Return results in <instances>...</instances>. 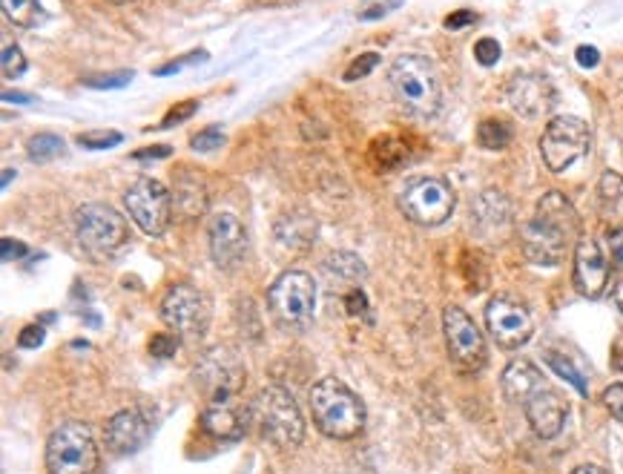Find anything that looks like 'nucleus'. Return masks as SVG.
I'll use <instances>...</instances> for the list:
<instances>
[{"label": "nucleus", "mask_w": 623, "mask_h": 474, "mask_svg": "<svg viewBox=\"0 0 623 474\" xmlns=\"http://www.w3.org/2000/svg\"><path fill=\"white\" fill-rule=\"evenodd\" d=\"M609 251H612V259L618 265H623V225H618L612 233H609Z\"/></svg>", "instance_id": "obj_48"}, {"label": "nucleus", "mask_w": 623, "mask_h": 474, "mask_svg": "<svg viewBox=\"0 0 623 474\" xmlns=\"http://www.w3.org/2000/svg\"><path fill=\"white\" fill-rule=\"evenodd\" d=\"M443 331L454 366L466 374H478L488 360L486 340H483L478 322L462 311L460 305H448L443 311Z\"/></svg>", "instance_id": "obj_11"}, {"label": "nucleus", "mask_w": 623, "mask_h": 474, "mask_svg": "<svg viewBox=\"0 0 623 474\" xmlns=\"http://www.w3.org/2000/svg\"><path fill=\"white\" fill-rule=\"evenodd\" d=\"M534 219H541L543 225L560 230L567 239H575L577 230H581L575 207H572V202H569L563 193H558V190H549V193L537 202Z\"/></svg>", "instance_id": "obj_22"}, {"label": "nucleus", "mask_w": 623, "mask_h": 474, "mask_svg": "<svg viewBox=\"0 0 623 474\" xmlns=\"http://www.w3.org/2000/svg\"><path fill=\"white\" fill-rule=\"evenodd\" d=\"M345 308H348L351 317H363V313H368V299H365V294L359 287H351L348 294H345Z\"/></svg>", "instance_id": "obj_41"}, {"label": "nucleus", "mask_w": 623, "mask_h": 474, "mask_svg": "<svg viewBox=\"0 0 623 474\" xmlns=\"http://www.w3.org/2000/svg\"><path fill=\"white\" fill-rule=\"evenodd\" d=\"M500 385L503 394H506L511 402H523V406H526L534 394L546 388V380H543L541 369H537L534 362L511 360L509 366H506V371H503Z\"/></svg>", "instance_id": "obj_21"}, {"label": "nucleus", "mask_w": 623, "mask_h": 474, "mask_svg": "<svg viewBox=\"0 0 623 474\" xmlns=\"http://www.w3.org/2000/svg\"><path fill=\"white\" fill-rule=\"evenodd\" d=\"M385 12H389V7H373L371 12H365V15H363V21H373V17L385 15Z\"/></svg>", "instance_id": "obj_52"}, {"label": "nucleus", "mask_w": 623, "mask_h": 474, "mask_svg": "<svg viewBox=\"0 0 623 474\" xmlns=\"http://www.w3.org/2000/svg\"><path fill=\"white\" fill-rule=\"evenodd\" d=\"M162 319L178 336L202 340L211 325V299L204 291L187 285V282L173 285L162 303Z\"/></svg>", "instance_id": "obj_12"}, {"label": "nucleus", "mask_w": 623, "mask_h": 474, "mask_svg": "<svg viewBox=\"0 0 623 474\" xmlns=\"http://www.w3.org/2000/svg\"><path fill=\"white\" fill-rule=\"evenodd\" d=\"M64 139H58L52 132H38V136H33L29 144H26V153H29V162L49 164L55 162L58 156H64Z\"/></svg>", "instance_id": "obj_30"}, {"label": "nucleus", "mask_w": 623, "mask_h": 474, "mask_svg": "<svg viewBox=\"0 0 623 474\" xmlns=\"http://www.w3.org/2000/svg\"><path fill=\"white\" fill-rule=\"evenodd\" d=\"M190 144H193L195 153H213V150H219L225 144V132H221V127H207L199 136H193Z\"/></svg>", "instance_id": "obj_36"}, {"label": "nucleus", "mask_w": 623, "mask_h": 474, "mask_svg": "<svg viewBox=\"0 0 623 474\" xmlns=\"http://www.w3.org/2000/svg\"><path fill=\"white\" fill-rule=\"evenodd\" d=\"M316 428L331 440H354L365 428V402L336 376H322L308 394Z\"/></svg>", "instance_id": "obj_1"}, {"label": "nucleus", "mask_w": 623, "mask_h": 474, "mask_svg": "<svg viewBox=\"0 0 623 474\" xmlns=\"http://www.w3.org/2000/svg\"><path fill=\"white\" fill-rule=\"evenodd\" d=\"M514 139V130H511L509 121H503V118H486V121L478 127V144L483 150H506Z\"/></svg>", "instance_id": "obj_29"}, {"label": "nucleus", "mask_w": 623, "mask_h": 474, "mask_svg": "<svg viewBox=\"0 0 623 474\" xmlns=\"http://www.w3.org/2000/svg\"><path fill=\"white\" fill-rule=\"evenodd\" d=\"M377 64H380V55H377V52H365V55H359L356 61H351L348 69H345V81H359V78H368V75L377 69Z\"/></svg>", "instance_id": "obj_35"}, {"label": "nucleus", "mask_w": 623, "mask_h": 474, "mask_svg": "<svg viewBox=\"0 0 623 474\" xmlns=\"http://www.w3.org/2000/svg\"><path fill=\"white\" fill-rule=\"evenodd\" d=\"M399 210L408 221L422 225V228H437L454 213L457 196H454L452 184L437 176H417V179L405 181L399 190Z\"/></svg>", "instance_id": "obj_7"}, {"label": "nucleus", "mask_w": 623, "mask_h": 474, "mask_svg": "<svg viewBox=\"0 0 623 474\" xmlns=\"http://www.w3.org/2000/svg\"><path fill=\"white\" fill-rule=\"evenodd\" d=\"M546 362H549V369L555 371L558 376H563L567 383H572L577 388L581 394H586V380H583V374L581 371L572 366V360H567L563 354H558V351H549L546 354Z\"/></svg>", "instance_id": "obj_32"}, {"label": "nucleus", "mask_w": 623, "mask_h": 474, "mask_svg": "<svg viewBox=\"0 0 623 474\" xmlns=\"http://www.w3.org/2000/svg\"><path fill=\"white\" fill-rule=\"evenodd\" d=\"M276 239L282 245L293 247V251H302V247H310L316 242V221L305 213H293V216H282L276 221Z\"/></svg>", "instance_id": "obj_23"}, {"label": "nucleus", "mask_w": 623, "mask_h": 474, "mask_svg": "<svg viewBox=\"0 0 623 474\" xmlns=\"http://www.w3.org/2000/svg\"><path fill=\"white\" fill-rule=\"evenodd\" d=\"M247 369L230 345H216L195 366V385L211 400H236L244 388Z\"/></svg>", "instance_id": "obj_9"}, {"label": "nucleus", "mask_w": 623, "mask_h": 474, "mask_svg": "<svg viewBox=\"0 0 623 474\" xmlns=\"http://www.w3.org/2000/svg\"><path fill=\"white\" fill-rule=\"evenodd\" d=\"M615 305L621 308V313H623V282H618V287H615Z\"/></svg>", "instance_id": "obj_53"}, {"label": "nucleus", "mask_w": 623, "mask_h": 474, "mask_svg": "<svg viewBox=\"0 0 623 474\" xmlns=\"http://www.w3.org/2000/svg\"><path fill=\"white\" fill-rule=\"evenodd\" d=\"M575 291L586 299H600L609 291V262L595 239H581L575 247Z\"/></svg>", "instance_id": "obj_15"}, {"label": "nucleus", "mask_w": 623, "mask_h": 474, "mask_svg": "<svg viewBox=\"0 0 623 474\" xmlns=\"http://www.w3.org/2000/svg\"><path fill=\"white\" fill-rule=\"evenodd\" d=\"M132 81V73H113V75H89L84 78L87 87H96V90H118V87H127Z\"/></svg>", "instance_id": "obj_37"}, {"label": "nucleus", "mask_w": 623, "mask_h": 474, "mask_svg": "<svg viewBox=\"0 0 623 474\" xmlns=\"http://www.w3.org/2000/svg\"><path fill=\"white\" fill-rule=\"evenodd\" d=\"M325 270H328V273H333V277L348 279V282H359V279H365L363 259H359L356 254H348V251L333 254L331 259H328V265H325Z\"/></svg>", "instance_id": "obj_31"}, {"label": "nucleus", "mask_w": 623, "mask_h": 474, "mask_svg": "<svg viewBox=\"0 0 623 474\" xmlns=\"http://www.w3.org/2000/svg\"><path fill=\"white\" fill-rule=\"evenodd\" d=\"M0 64H3V75H7V78H21V75L26 73V57L17 43H7V47H3Z\"/></svg>", "instance_id": "obj_34"}, {"label": "nucleus", "mask_w": 623, "mask_h": 474, "mask_svg": "<svg viewBox=\"0 0 623 474\" xmlns=\"http://www.w3.org/2000/svg\"><path fill=\"white\" fill-rule=\"evenodd\" d=\"M0 3H3V15L21 29H33L47 21L41 0H0Z\"/></svg>", "instance_id": "obj_28"}, {"label": "nucleus", "mask_w": 623, "mask_h": 474, "mask_svg": "<svg viewBox=\"0 0 623 474\" xmlns=\"http://www.w3.org/2000/svg\"><path fill=\"white\" fill-rule=\"evenodd\" d=\"M3 101L9 104H33V95H24V92H3Z\"/></svg>", "instance_id": "obj_50"}, {"label": "nucleus", "mask_w": 623, "mask_h": 474, "mask_svg": "<svg viewBox=\"0 0 623 474\" xmlns=\"http://www.w3.org/2000/svg\"><path fill=\"white\" fill-rule=\"evenodd\" d=\"M101 454L87 423L69 420L49 434L47 469L49 474H96Z\"/></svg>", "instance_id": "obj_5"}, {"label": "nucleus", "mask_w": 623, "mask_h": 474, "mask_svg": "<svg viewBox=\"0 0 623 474\" xmlns=\"http://www.w3.org/2000/svg\"><path fill=\"white\" fill-rule=\"evenodd\" d=\"M124 207L147 236H164L173 219V193L158 179L141 176L124 193Z\"/></svg>", "instance_id": "obj_10"}, {"label": "nucleus", "mask_w": 623, "mask_h": 474, "mask_svg": "<svg viewBox=\"0 0 623 474\" xmlns=\"http://www.w3.org/2000/svg\"><path fill=\"white\" fill-rule=\"evenodd\" d=\"M0 254H3V262H15V259H21V256L26 254V247L21 245V242H15V239H3L0 242Z\"/></svg>", "instance_id": "obj_45"}, {"label": "nucleus", "mask_w": 623, "mask_h": 474, "mask_svg": "<svg viewBox=\"0 0 623 474\" xmlns=\"http://www.w3.org/2000/svg\"><path fill=\"white\" fill-rule=\"evenodd\" d=\"M486 328L492 340L506 351H518L532 340V313L509 296H494L486 308Z\"/></svg>", "instance_id": "obj_13"}, {"label": "nucleus", "mask_w": 623, "mask_h": 474, "mask_svg": "<svg viewBox=\"0 0 623 474\" xmlns=\"http://www.w3.org/2000/svg\"><path fill=\"white\" fill-rule=\"evenodd\" d=\"M150 434H153V423L144 411L124 409L106 423V446L115 454H136V451L144 449Z\"/></svg>", "instance_id": "obj_18"}, {"label": "nucleus", "mask_w": 623, "mask_h": 474, "mask_svg": "<svg viewBox=\"0 0 623 474\" xmlns=\"http://www.w3.org/2000/svg\"><path fill=\"white\" fill-rule=\"evenodd\" d=\"M173 202H176V207L185 213L187 219L199 216V213L204 210V205H207L202 181L195 179V176H190V172H178L176 190H173Z\"/></svg>", "instance_id": "obj_25"}, {"label": "nucleus", "mask_w": 623, "mask_h": 474, "mask_svg": "<svg viewBox=\"0 0 623 474\" xmlns=\"http://www.w3.org/2000/svg\"><path fill=\"white\" fill-rule=\"evenodd\" d=\"M195 113H199V101H181V104H176L170 113L164 115V121L158 124V127H162V130H170L176 124H185L187 118H193Z\"/></svg>", "instance_id": "obj_38"}, {"label": "nucleus", "mask_w": 623, "mask_h": 474, "mask_svg": "<svg viewBox=\"0 0 623 474\" xmlns=\"http://www.w3.org/2000/svg\"><path fill=\"white\" fill-rule=\"evenodd\" d=\"M592 132L589 124L575 115H558L546 124L541 136V156L543 164L551 172H567L572 164L581 162L589 153Z\"/></svg>", "instance_id": "obj_8"}, {"label": "nucleus", "mask_w": 623, "mask_h": 474, "mask_svg": "<svg viewBox=\"0 0 623 474\" xmlns=\"http://www.w3.org/2000/svg\"><path fill=\"white\" fill-rule=\"evenodd\" d=\"M12 176H15V170H12V167H3V188H9Z\"/></svg>", "instance_id": "obj_54"}, {"label": "nucleus", "mask_w": 623, "mask_h": 474, "mask_svg": "<svg viewBox=\"0 0 623 474\" xmlns=\"http://www.w3.org/2000/svg\"><path fill=\"white\" fill-rule=\"evenodd\" d=\"M471 216H474L480 230L506 228V225H509L511 210L509 205H506V198H503L497 190H486V193L474 202V207H471Z\"/></svg>", "instance_id": "obj_24"}, {"label": "nucleus", "mask_w": 623, "mask_h": 474, "mask_svg": "<svg viewBox=\"0 0 623 474\" xmlns=\"http://www.w3.org/2000/svg\"><path fill=\"white\" fill-rule=\"evenodd\" d=\"M569 242L560 230L543 225L541 219H532L523 225V254L532 265H541V268H555L567 259Z\"/></svg>", "instance_id": "obj_17"}, {"label": "nucleus", "mask_w": 623, "mask_h": 474, "mask_svg": "<svg viewBox=\"0 0 623 474\" xmlns=\"http://www.w3.org/2000/svg\"><path fill=\"white\" fill-rule=\"evenodd\" d=\"M150 351L155 354V357H170L173 351H176V336H155L153 343H150Z\"/></svg>", "instance_id": "obj_46"}, {"label": "nucleus", "mask_w": 623, "mask_h": 474, "mask_svg": "<svg viewBox=\"0 0 623 474\" xmlns=\"http://www.w3.org/2000/svg\"><path fill=\"white\" fill-rule=\"evenodd\" d=\"M251 420L276 449H296L305 440V418L293 394L282 385H267L251 402Z\"/></svg>", "instance_id": "obj_2"}, {"label": "nucleus", "mask_w": 623, "mask_h": 474, "mask_svg": "<svg viewBox=\"0 0 623 474\" xmlns=\"http://www.w3.org/2000/svg\"><path fill=\"white\" fill-rule=\"evenodd\" d=\"M523 409H526V420L529 425H532V432L537 434L541 440L558 437L569 418V402L563 400L555 388H549V385L534 394Z\"/></svg>", "instance_id": "obj_19"}, {"label": "nucleus", "mask_w": 623, "mask_h": 474, "mask_svg": "<svg viewBox=\"0 0 623 474\" xmlns=\"http://www.w3.org/2000/svg\"><path fill=\"white\" fill-rule=\"evenodd\" d=\"M598 202L607 219L623 221V179L618 176V172L607 170L603 176H600Z\"/></svg>", "instance_id": "obj_26"}, {"label": "nucleus", "mask_w": 623, "mask_h": 474, "mask_svg": "<svg viewBox=\"0 0 623 474\" xmlns=\"http://www.w3.org/2000/svg\"><path fill=\"white\" fill-rule=\"evenodd\" d=\"M575 57L583 69H595V66L600 64V52L595 50V47H577Z\"/></svg>", "instance_id": "obj_47"}, {"label": "nucleus", "mask_w": 623, "mask_h": 474, "mask_svg": "<svg viewBox=\"0 0 623 474\" xmlns=\"http://www.w3.org/2000/svg\"><path fill=\"white\" fill-rule=\"evenodd\" d=\"M478 21V15L474 12H469V9H462V12H454V15L445 17V29H462V26H471Z\"/></svg>", "instance_id": "obj_44"}, {"label": "nucleus", "mask_w": 623, "mask_h": 474, "mask_svg": "<svg viewBox=\"0 0 623 474\" xmlns=\"http://www.w3.org/2000/svg\"><path fill=\"white\" fill-rule=\"evenodd\" d=\"M500 55H503L500 43L494 41V38H480V41L474 43V57H478L483 66H494L500 61Z\"/></svg>", "instance_id": "obj_39"}, {"label": "nucleus", "mask_w": 623, "mask_h": 474, "mask_svg": "<svg viewBox=\"0 0 623 474\" xmlns=\"http://www.w3.org/2000/svg\"><path fill=\"white\" fill-rule=\"evenodd\" d=\"M572 474H609V472H603L600 466H589V463H586V466H577Z\"/></svg>", "instance_id": "obj_51"}, {"label": "nucleus", "mask_w": 623, "mask_h": 474, "mask_svg": "<svg viewBox=\"0 0 623 474\" xmlns=\"http://www.w3.org/2000/svg\"><path fill=\"white\" fill-rule=\"evenodd\" d=\"M239 400V397H236ZM236 400H211L202 411V428L213 434L216 440H239L247 432V418L251 411L239 409Z\"/></svg>", "instance_id": "obj_20"}, {"label": "nucleus", "mask_w": 623, "mask_h": 474, "mask_svg": "<svg viewBox=\"0 0 623 474\" xmlns=\"http://www.w3.org/2000/svg\"><path fill=\"white\" fill-rule=\"evenodd\" d=\"M110 3H130V0H110Z\"/></svg>", "instance_id": "obj_55"}, {"label": "nucleus", "mask_w": 623, "mask_h": 474, "mask_svg": "<svg viewBox=\"0 0 623 474\" xmlns=\"http://www.w3.org/2000/svg\"><path fill=\"white\" fill-rule=\"evenodd\" d=\"M43 343V328L41 325H29L21 331V336H17V345L21 348H38V345Z\"/></svg>", "instance_id": "obj_43"}, {"label": "nucleus", "mask_w": 623, "mask_h": 474, "mask_svg": "<svg viewBox=\"0 0 623 474\" xmlns=\"http://www.w3.org/2000/svg\"><path fill=\"white\" fill-rule=\"evenodd\" d=\"M207 239H211V256L216 268L236 270L247 256V230L233 213H216L207 221Z\"/></svg>", "instance_id": "obj_14"}, {"label": "nucleus", "mask_w": 623, "mask_h": 474, "mask_svg": "<svg viewBox=\"0 0 623 474\" xmlns=\"http://www.w3.org/2000/svg\"><path fill=\"white\" fill-rule=\"evenodd\" d=\"M195 61H207V52H190V55L181 57V61H173V64H164L162 69H155V75L178 73V69H185L187 64H195Z\"/></svg>", "instance_id": "obj_42"}, {"label": "nucleus", "mask_w": 623, "mask_h": 474, "mask_svg": "<svg viewBox=\"0 0 623 474\" xmlns=\"http://www.w3.org/2000/svg\"><path fill=\"white\" fill-rule=\"evenodd\" d=\"M408 158V148L394 136H382L371 144V164L380 172H394Z\"/></svg>", "instance_id": "obj_27"}, {"label": "nucleus", "mask_w": 623, "mask_h": 474, "mask_svg": "<svg viewBox=\"0 0 623 474\" xmlns=\"http://www.w3.org/2000/svg\"><path fill=\"white\" fill-rule=\"evenodd\" d=\"M122 141H124V136L115 130H92V132H81V136H78V144L87 150H110V148H118Z\"/></svg>", "instance_id": "obj_33"}, {"label": "nucleus", "mask_w": 623, "mask_h": 474, "mask_svg": "<svg viewBox=\"0 0 623 474\" xmlns=\"http://www.w3.org/2000/svg\"><path fill=\"white\" fill-rule=\"evenodd\" d=\"M170 156V148H164V144H158V148L153 150H141V153H136V158H167Z\"/></svg>", "instance_id": "obj_49"}, {"label": "nucleus", "mask_w": 623, "mask_h": 474, "mask_svg": "<svg viewBox=\"0 0 623 474\" xmlns=\"http://www.w3.org/2000/svg\"><path fill=\"white\" fill-rule=\"evenodd\" d=\"M511 110L523 118H541L558 104V92L543 75H518L506 90Z\"/></svg>", "instance_id": "obj_16"}, {"label": "nucleus", "mask_w": 623, "mask_h": 474, "mask_svg": "<svg viewBox=\"0 0 623 474\" xmlns=\"http://www.w3.org/2000/svg\"><path fill=\"white\" fill-rule=\"evenodd\" d=\"M603 406H607L609 414H612L618 423H623V383L609 385L607 392H603Z\"/></svg>", "instance_id": "obj_40"}, {"label": "nucleus", "mask_w": 623, "mask_h": 474, "mask_svg": "<svg viewBox=\"0 0 623 474\" xmlns=\"http://www.w3.org/2000/svg\"><path fill=\"white\" fill-rule=\"evenodd\" d=\"M267 308L276 322L291 331H305L316 313V285L305 270H284L267 287Z\"/></svg>", "instance_id": "obj_6"}, {"label": "nucleus", "mask_w": 623, "mask_h": 474, "mask_svg": "<svg viewBox=\"0 0 623 474\" xmlns=\"http://www.w3.org/2000/svg\"><path fill=\"white\" fill-rule=\"evenodd\" d=\"M75 233L78 242L92 259H113L130 245V228L122 213H115L110 205H84L75 213Z\"/></svg>", "instance_id": "obj_4"}, {"label": "nucleus", "mask_w": 623, "mask_h": 474, "mask_svg": "<svg viewBox=\"0 0 623 474\" xmlns=\"http://www.w3.org/2000/svg\"><path fill=\"white\" fill-rule=\"evenodd\" d=\"M389 84L399 104L417 118H431L440 110L437 69L429 57L408 52L399 55L389 69Z\"/></svg>", "instance_id": "obj_3"}]
</instances>
